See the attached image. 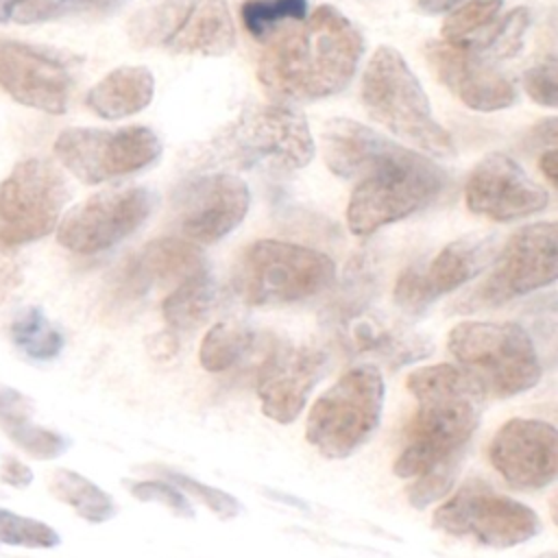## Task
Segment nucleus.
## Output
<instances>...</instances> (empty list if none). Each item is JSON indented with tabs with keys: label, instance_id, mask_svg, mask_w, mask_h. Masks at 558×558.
Listing matches in <instances>:
<instances>
[{
	"label": "nucleus",
	"instance_id": "7ed1b4c3",
	"mask_svg": "<svg viewBox=\"0 0 558 558\" xmlns=\"http://www.w3.org/2000/svg\"><path fill=\"white\" fill-rule=\"evenodd\" d=\"M364 109L395 137L421 148L432 157H451L453 137L434 118L429 98L392 46H379L366 63L360 89Z\"/></svg>",
	"mask_w": 558,
	"mask_h": 558
},
{
	"label": "nucleus",
	"instance_id": "aec40b11",
	"mask_svg": "<svg viewBox=\"0 0 558 558\" xmlns=\"http://www.w3.org/2000/svg\"><path fill=\"white\" fill-rule=\"evenodd\" d=\"M425 59L438 81L473 111H499L517 102V87L466 44L427 41Z\"/></svg>",
	"mask_w": 558,
	"mask_h": 558
},
{
	"label": "nucleus",
	"instance_id": "9b49d317",
	"mask_svg": "<svg viewBox=\"0 0 558 558\" xmlns=\"http://www.w3.org/2000/svg\"><path fill=\"white\" fill-rule=\"evenodd\" d=\"M490 272L460 301L462 312L497 307L517 296L545 288L558 277V229L556 222H532L514 231L493 257Z\"/></svg>",
	"mask_w": 558,
	"mask_h": 558
},
{
	"label": "nucleus",
	"instance_id": "4c0bfd02",
	"mask_svg": "<svg viewBox=\"0 0 558 558\" xmlns=\"http://www.w3.org/2000/svg\"><path fill=\"white\" fill-rule=\"evenodd\" d=\"M11 440L26 451L28 456L37 458V460H54L59 456H63L70 449V440L54 432V429H46L41 425H35L33 421L28 425H24L22 429H17Z\"/></svg>",
	"mask_w": 558,
	"mask_h": 558
},
{
	"label": "nucleus",
	"instance_id": "dca6fc26",
	"mask_svg": "<svg viewBox=\"0 0 558 558\" xmlns=\"http://www.w3.org/2000/svg\"><path fill=\"white\" fill-rule=\"evenodd\" d=\"M464 203L471 214L495 222H510L543 211L549 192L506 153H490L475 163L464 183Z\"/></svg>",
	"mask_w": 558,
	"mask_h": 558
},
{
	"label": "nucleus",
	"instance_id": "a18cd8bd",
	"mask_svg": "<svg viewBox=\"0 0 558 558\" xmlns=\"http://www.w3.org/2000/svg\"><path fill=\"white\" fill-rule=\"evenodd\" d=\"M462 2L464 0H416V7H418V11H423L427 15H440V13L456 9Z\"/></svg>",
	"mask_w": 558,
	"mask_h": 558
},
{
	"label": "nucleus",
	"instance_id": "7c9ffc66",
	"mask_svg": "<svg viewBox=\"0 0 558 558\" xmlns=\"http://www.w3.org/2000/svg\"><path fill=\"white\" fill-rule=\"evenodd\" d=\"M530 22V11L525 7H517L508 11L501 22L493 24V28L488 26V31H484L475 41H469L466 46L488 63L508 59L519 52Z\"/></svg>",
	"mask_w": 558,
	"mask_h": 558
},
{
	"label": "nucleus",
	"instance_id": "72a5a7b5",
	"mask_svg": "<svg viewBox=\"0 0 558 558\" xmlns=\"http://www.w3.org/2000/svg\"><path fill=\"white\" fill-rule=\"evenodd\" d=\"M0 543L28 549H52L61 545V536L44 521L0 508Z\"/></svg>",
	"mask_w": 558,
	"mask_h": 558
},
{
	"label": "nucleus",
	"instance_id": "412c9836",
	"mask_svg": "<svg viewBox=\"0 0 558 558\" xmlns=\"http://www.w3.org/2000/svg\"><path fill=\"white\" fill-rule=\"evenodd\" d=\"M207 259L198 244L181 235H163L144 244L122 268L118 290L124 296H142L155 286L172 288L196 270L205 268Z\"/></svg>",
	"mask_w": 558,
	"mask_h": 558
},
{
	"label": "nucleus",
	"instance_id": "ddd939ff",
	"mask_svg": "<svg viewBox=\"0 0 558 558\" xmlns=\"http://www.w3.org/2000/svg\"><path fill=\"white\" fill-rule=\"evenodd\" d=\"M155 201L153 190L144 185L96 192L59 220L57 242L78 255L109 251L146 222Z\"/></svg>",
	"mask_w": 558,
	"mask_h": 558
},
{
	"label": "nucleus",
	"instance_id": "ea45409f",
	"mask_svg": "<svg viewBox=\"0 0 558 558\" xmlns=\"http://www.w3.org/2000/svg\"><path fill=\"white\" fill-rule=\"evenodd\" d=\"M33 401L15 388L0 384V429L11 438L17 429L31 423Z\"/></svg>",
	"mask_w": 558,
	"mask_h": 558
},
{
	"label": "nucleus",
	"instance_id": "5701e85b",
	"mask_svg": "<svg viewBox=\"0 0 558 558\" xmlns=\"http://www.w3.org/2000/svg\"><path fill=\"white\" fill-rule=\"evenodd\" d=\"M174 54L225 57L235 48V26L227 0H192L185 20L166 41Z\"/></svg>",
	"mask_w": 558,
	"mask_h": 558
},
{
	"label": "nucleus",
	"instance_id": "473e14b6",
	"mask_svg": "<svg viewBox=\"0 0 558 558\" xmlns=\"http://www.w3.org/2000/svg\"><path fill=\"white\" fill-rule=\"evenodd\" d=\"M504 0H469L451 9L449 17L442 22V37L451 44H469L480 37L501 11Z\"/></svg>",
	"mask_w": 558,
	"mask_h": 558
},
{
	"label": "nucleus",
	"instance_id": "4468645a",
	"mask_svg": "<svg viewBox=\"0 0 558 558\" xmlns=\"http://www.w3.org/2000/svg\"><path fill=\"white\" fill-rule=\"evenodd\" d=\"M248 207V185L244 179L227 172L194 177L172 196L181 238L194 244H214L229 235L246 218Z\"/></svg>",
	"mask_w": 558,
	"mask_h": 558
},
{
	"label": "nucleus",
	"instance_id": "a19ab883",
	"mask_svg": "<svg viewBox=\"0 0 558 558\" xmlns=\"http://www.w3.org/2000/svg\"><path fill=\"white\" fill-rule=\"evenodd\" d=\"M20 283H22V262L17 255V246H11L0 238V310L4 307L7 299L17 290Z\"/></svg>",
	"mask_w": 558,
	"mask_h": 558
},
{
	"label": "nucleus",
	"instance_id": "6ab92c4d",
	"mask_svg": "<svg viewBox=\"0 0 558 558\" xmlns=\"http://www.w3.org/2000/svg\"><path fill=\"white\" fill-rule=\"evenodd\" d=\"M495 257L493 242L488 238H460L442 246L427 266H408L395 283V303L418 314L436 299L453 292L477 277Z\"/></svg>",
	"mask_w": 558,
	"mask_h": 558
},
{
	"label": "nucleus",
	"instance_id": "2eb2a0df",
	"mask_svg": "<svg viewBox=\"0 0 558 558\" xmlns=\"http://www.w3.org/2000/svg\"><path fill=\"white\" fill-rule=\"evenodd\" d=\"M329 357L314 344H290L275 338L257 366V399L262 412L279 423L296 421L312 388L325 375Z\"/></svg>",
	"mask_w": 558,
	"mask_h": 558
},
{
	"label": "nucleus",
	"instance_id": "2f4dec72",
	"mask_svg": "<svg viewBox=\"0 0 558 558\" xmlns=\"http://www.w3.org/2000/svg\"><path fill=\"white\" fill-rule=\"evenodd\" d=\"M307 15V0H242L240 17L253 39H268L286 22Z\"/></svg>",
	"mask_w": 558,
	"mask_h": 558
},
{
	"label": "nucleus",
	"instance_id": "37998d69",
	"mask_svg": "<svg viewBox=\"0 0 558 558\" xmlns=\"http://www.w3.org/2000/svg\"><path fill=\"white\" fill-rule=\"evenodd\" d=\"M538 168H541V172L545 174V179H547L551 185H556V181H558V153H556L554 146H549L547 150L541 153Z\"/></svg>",
	"mask_w": 558,
	"mask_h": 558
},
{
	"label": "nucleus",
	"instance_id": "39448f33",
	"mask_svg": "<svg viewBox=\"0 0 558 558\" xmlns=\"http://www.w3.org/2000/svg\"><path fill=\"white\" fill-rule=\"evenodd\" d=\"M447 349L493 397H517L534 388L543 366L532 336L517 323L462 320L447 333Z\"/></svg>",
	"mask_w": 558,
	"mask_h": 558
},
{
	"label": "nucleus",
	"instance_id": "e433bc0d",
	"mask_svg": "<svg viewBox=\"0 0 558 558\" xmlns=\"http://www.w3.org/2000/svg\"><path fill=\"white\" fill-rule=\"evenodd\" d=\"M129 493L140 499V501H150V504H161L166 506L170 512H174L177 517H185L192 519L194 517V508L190 504V499L185 497V493L181 488H177L172 482H163V480H137V482H126Z\"/></svg>",
	"mask_w": 558,
	"mask_h": 558
},
{
	"label": "nucleus",
	"instance_id": "c85d7f7f",
	"mask_svg": "<svg viewBox=\"0 0 558 558\" xmlns=\"http://www.w3.org/2000/svg\"><path fill=\"white\" fill-rule=\"evenodd\" d=\"M11 340L26 357L37 362L54 360L65 344L61 329L52 325L37 305L17 312L11 323Z\"/></svg>",
	"mask_w": 558,
	"mask_h": 558
},
{
	"label": "nucleus",
	"instance_id": "bb28decb",
	"mask_svg": "<svg viewBox=\"0 0 558 558\" xmlns=\"http://www.w3.org/2000/svg\"><path fill=\"white\" fill-rule=\"evenodd\" d=\"M129 0H0V24H39L74 15H109Z\"/></svg>",
	"mask_w": 558,
	"mask_h": 558
},
{
	"label": "nucleus",
	"instance_id": "9d476101",
	"mask_svg": "<svg viewBox=\"0 0 558 558\" xmlns=\"http://www.w3.org/2000/svg\"><path fill=\"white\" fill-rule=\"evenodd\" d=\"M163 144L148 126L92 129L70 126L54 140L57 159L83 183L96 185L150 168Z\"/></svg>",
	"mask_w": 558,
	"mask_h": 558
},
{
	"label": "nucleus",
	"instance_id": "79ce46f5",
	"mask_svg": "<svg viewBox=\"0 0 558 558\" xmlns=\"http://www.w3.org/2000/svg\"><path fill=\"white\" fill-rule=\"evenodd\" d=\"M33 469L28 464H24L22 460L7 456L2 466H0V480L13 488H26L33 482Z\"/></svg>",
	"mask_w": 558,
	"mask_h": 558
},
{
	"label": "nucleus",
	"instance_id": "58836bf2",
	"mask_svg": "<svg viewBox=\"0 0 558 558\" xmlns=\"http://www.w3.org/2000/svg\"><path fill=\"white\" fill-rule=\"evenodd\" d=\"M558 63L554 57H547L534 65H530L523 74V87L527 96L543 107H556L558 102Z\"/></svg>",
	"mask_w": 558,
	"mask_h": 558
},
{
	"label": "nucleus",
	"instance_id": "cd10ccee",
	"mask_svg": "<svg viewBox=\"0 0 558 558\" xmlns=\"http://www.w3.org/2000/svg\"><path fill=\"white\" fill-rule=\"evenodd\" d=\"M48 488L59 501L74 508V512L89 523H105L116 517V504L111 495L76 471H52Z\"/></svg>",
	"mask_w": 558,
	"mask_h": 558
},
{
	"label": "nucleus",
	"instance_id": "f704fd0d",
	"mask_svg": "<svg viewBox=\"0 0 558 558\" xmlns=\"http://www.w3.org/2000/svg\"><path fill=\"white\" fill-rule=\"evenodd\" d=\"M460 469H462V460H453V462L440 464V466L414 477L405 488V497H408L410 506L416 510H423L429 504L445 497L453 488V482H456Z\"/></svg>",
	"mask_w": 558,
	"mask_h": 558
},
{
	"label": "nucleus",
	"instance_id": "0eeeda50",
	"mask_svg": "<svg viewBox=\"0 0 558 558\" xmlns=\"http://www.w3.org/2000/svg\"><path fill=\"white\" fill-rule=\"evenodd\" d=\"M484 397L482 392L418 397L416 412L403 432V449L392 464L395 475L414 480L440 464L464 460L480 425Z\"/></svg>",
	"mask_w": 558,
	"mask_h": 558
},
{
	"label": "nucleus",
	"instance_id": "a211bd4d",
	"mask_svg": "<svg viewBox=\"0 0 558 558\" xmlns=\"http://www.w3.org/2000/svg\"><path fill=\"white\" fill-rule=\"evenodd\" d=\"M493 469L517 490H541L558 473V432L538 418H510L488 447Z\"/></svg>",
	"mask_w": 558,
	"mask_h": 558
},
{
	"label": "nucleus",
	"instance_id": "423d86ee",
	"mask_svg": "<svg viewBox=\"0 0 558 558\" xmlns=\"http://www.w3.org/2000/svg\"><path fill=\"white\" fill-rule=\"evenodd\" d=\"M384 397V375L375 364L366 362L349 368L310 408L307 442L329 460L349 458L377 429Z\"/></svg>",
	"mask_w": 558,
	"mask_h": 558
},
{
	"label": "nucleus",
	"instance_id": "b1692460",
	"mask_svg": "<svg viewBox=\"0 0 558 558\" xmlns=\"http://www.w3.org/2000/svg\"><path fill=\"white\" fill-rule=\"evenodd\" d=\"M155 94V78L144 65H122L105 74L85 96L98 118L122 120L144 111Z\"/></svg>",
	"mask_w": 558,
	"mask_h": 558
},
{
	"label": "nucleus",
	"instance_id": "1a4fd4ad",
	"mask_svg": "<svg viewBox=\"0 0 558 558\" xmlns=\"http://www.w3.org/2000/svg\"><path fill=\"white\" fill-rule=\"evenodd\" d=\"M220 142L227 159L242 168L299 170L316 150L305 116L286 102L244 109Z\"/></svg>",
	"mask_w": 558,
	"mask_h": 558
},
{
	"label": "nucleus",
	"instance_id": "c9c22d12",
	"mask_svg": "<svg viewBox=\"0 0 558 558\" xmlns=\"http://www.w3.org/2000/svg\"><path fill=\"white\" fill-rule=\"evenodd\" d=\"M163 477L168 482H172L177 488H181L185 495L198 499L203 506H207L218 519H233L240 514L242 506L240 501L227 493V490H220L216 486H209V484H203L190 475H183L179 471H170V469H161Z\"/></svg>",
	"mask_w": 558,
	"mask_h": 558
},
{
	"label": "nucleus",
	"instance_id": "c756f323",
	"mask_svg": "<svg viewBox=\"0 0 558 558\" xmlns=\"http://www.w3.org/2000/svg\"><path fill=\"white\" fill-rule=\"evenodd\" d=\"M192 0H157L137 11L129 24V35L137 46H159L177 33Z\"/></svg>",
	"mask_w": 558,
	"mask_h": 558
},
{
	"label": "nucleus",
	"instance_id": "393cba45",
	"mask_svg": "<svg viewBox=\"0 0 558 558\" xmlns=\"http://www.w3.org/2000/svg\"><path fill=\"white\" fill-rule=\"evenodd\" d=\"M272 342V336L259 333L242 320H220L207 329L198 362L207 373H227L248 360H262Z\"/></svg>",
	"mask_w": 558,
	"mask_h": 558
},
{
	"label": "nucleus",
	"instance_id": "f03ea898",
	"mask_svg": "<svg viewBox=\"0 0 558 558\" xmlns=\"http://www.w3.org/2000/svg\"><path fill=\"white\" fill-rule=\"evenodd\" d=\"M355 181L347 225L351 233L366 238L432 205L442 194L447 174L429 157L381 137Z\"/></svg>",
	"mask_w": 558,
	"mask_h": 558
},
{
	"label": "nucleus",
	"instance_id": "a878e982",
	"mask_svg": "<svg viewBox=\"0 0 558 558\" xmlns=\"http://www.w3.org/2000/svg\"><path fill=\"white\" fill-rule=\"evenodd\" d=\"M216 301L214 279L209 268H201L194 275L179 281L161 301V316L174 331H190L205 323Z\"/></svg>",
	"mask_w": 558,
	"mask_h": 558
},
{
	"label": "nucleus",
	"instance_id": "f8f14e48",
	"mask_svg": "<svg viewBox=\"0 0 558 558\" xmlns=\"http://www.w3.org/2000/svg\"><path fill=\"white\" fill-rule=\"evenodd\" d=\"M70 190L61 170L41 157L15 163L0 183V238L22 246L57 229Z\"/></svg>",
	"mask_w": 558,
	"mask_h": 558
},
{
	"label": "nucleus",
	"instance_id": "f257e3e1",
	"mask_svg": "<svg viewBox=\"0 0 558 558\" xmlns=\"http://www.w3.org/2000/svg\"><path fill=\"white\" fill-rule=\"evenodd\" d=\"M272 35L259 54L257 78L270 98L286 105L340 94L364 54L360 31L331 4Z\"/></svg>",
	"mask_w": 558,
	"mask_h": 558
},
{
	"label": "nucleus",
	"instance_id": "f3484780",
	"mask_svg": "<svg viewBox=\"0 0 558 558\" xmlns=\"http://www.w3.org/2000/svg\"><path fill=\"white\" fill-rule=\"evenodd\" d=\"M72 74L61 54L0 37V87L20 105L59 116L68 111Z\"/></svg>",
	"mask_w": 558,
	"mask_h": 558
},
{
	"label": "nucleus",
	"instance_id": "6e6552de",
	"mask_svg": "<svg viewBox=\"0 0 558 558\" xmlns=\"http://www.w3.org/2000/svg\"><path fill=\"white\" fill-rule=\"evenodd\" d=\"M432 525L495 549L527 543L543 530L530 506L493 490L484 482H469L458 488L436 508Z\"/></svg>",
	"mask_w": 558,
	"mask_h": 558
},
{
	"label": "nucleus",
	"instance_id": "4be33fe9",
	"mask_svg": "<svg viewBox=\"0 0 558 558\" xmlns=\"http://www.w3.org/2000/svg\"><path fill=\"white\" fill-rule=\"evenodd\" d=\"M344 344L353 353L377 355L390 368H399L432 355L434 344L427 336L412 331L397 320H388L381 314L362 310L347 320L338 323Z\"/></svg>",
	"mask_w": 558,
	"mask_h": 558
},
{
	"label": "nucleus",
	"instance_id": "20e7f679",
	"mask_svg": "<svg viewBox=\"0 0 558 558\" xmlns=\"http://www.w3.org/2000/svg\"><path fill=\"white\" fill-rule=\"evenodd\" d=\"M336 279L329 255L283 240H255L238 255L231 288L246 305H286L312 299Z\"/></svg>",
	"mask_w": 558,
	"mask_h": 558
},
{
	"label": "nucleus",
	"instance_id": "c03bdc74",
	"mask_svg": "<svg viewBox=\"0 0 558 558\" xmlns=\"http://www.w3.org/2000/svg\"><path fill=\"white\" fill-rule=\"evenodd\" d=\"M148 344H155V349H150L155 357H170L177 351V338L170 333H157L155 338H148Z\"/></svg>",
	"mask_w": 558,
	"mask_h": 558
}]
</instances>
